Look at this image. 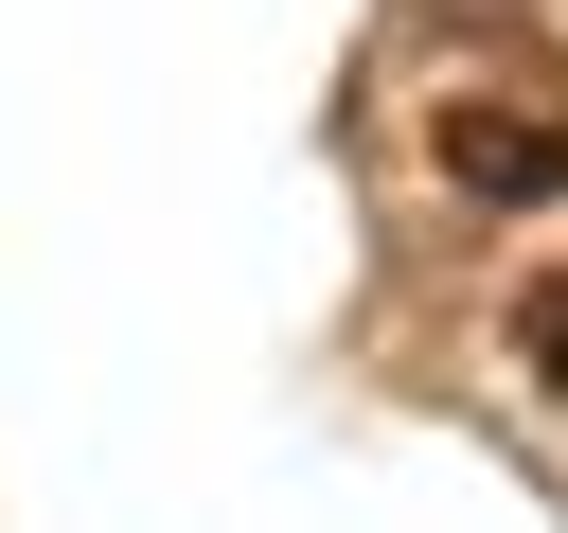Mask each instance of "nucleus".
Segmentation results:
<instances>
[{"mask_svg":"<svg viewBox=\"0 0 568 533\" xmlns=\"http://www.w3.org/2000/svg\"><path fill=\"white\" fill-rule=\"evenodd\" d=\"M515 373H532V391H568V266L515 302Z\"/></svg>","mask_w":568,"mask_h":533,"instance_id":"f03ea898","label":"nucleus"},{"mask_svg":"<svg viewBox=\"0 0 568 533\" xmlns=\"http://www.w3.org/2000/svg\"><path fill=\"white\" fill-rule=\"evenodd\" d=\"M444 178H462V195H497V213L568 195V107H515V89H462V107H444Z\"/></svg>","mask_w":568,"mask_h":533,"instance_id":"f257e3e1","label":"nucleus"}]
</instances>
